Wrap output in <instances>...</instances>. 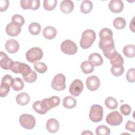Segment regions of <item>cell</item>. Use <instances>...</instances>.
<instances>
[{"label":"cell","instance_id":"cell-1","mask_svg":"<svg viewBox=\"0 0 135 135\" xmlns=\"http://www.w3.org/2000/svg\"><path fill=\"white\" fill-rule=\"evenodd\" d=\"M96 38L95 32L90 29L85 30L82 34L80 41V45L82 49H87L90 48Z\"/></svg>","mask_w":135,"mask_h":135},{"label":"cell","instance_id":"cell-2","mask_svg":"<svg viewBox=\"0 0 135 135\" xmlns=\"http://www.w3.org/2000/svg\"><path fill=\"white\" fill-rule=\"evenodd\" d=\"M25 56L26 60L28 62L32 63H35L42 58L43 53L40 47H33L26 52Z\"/></svg>","mask_w":135,"mask_h":135},{"label":"cell","instance_id":"cell-3","mask_svg":"<svg viewBox=\"0 0 135 135\" xmlns=\"http://www.w3.org/2000/svg\"><path fill=\"white\" fill-rule=\"evenodd\" d=\"M103 109L99 104H93L91 107L89 118L93 122H99L102 120Z\"/></svg>","mask_w":135,"mask_h":135},{"label":"cell","instance_id":"cell-4","mask_svg":"<svg viewBox=\"0 0 135 135\" xmlns=\"http://www.w3.org/2000/svg\"><path fill=\"white\" fill-rule=\"evenodd\" d=\"M11 70L15 73H21L22 76H24L28 75L32 71V69L30 66L24 63L14 61Z\"/></svg>","mask_w":135,"mask_h":135},{"label":"cell","instance_id":"cell-5","mask_svg":"<svg viewBox=\"0 0 135 135\" xmlns=\"http://www.w3.org/2000/svg\"><path fill=\"white\" fill-rule=\"evenodd\" d=\"M13 78L9 74L4 75L2 79L0 86V96L2 98L5 97L10 91Z\"/></svg>","mask_w":135,"mask_h":135},{"label":"cell","instance_id":"cell-6","mask_svg":"<svg viewBox=\"0 0 135 135\" xmlns=\"http://www.w3.org/2000/svg\"><path fill=\"white\" fill-rule=\"evenodd\" d=\"M65 81L66 78L64 75L62 73H59L53 78L51 82V86L52 89L56 91L64 90L66 88Z\"/></svg>","mask_w":135,"mask_h":135},{"label":"cell","instance_id":"cell-7","mask_svg":"<svg viewBox=\"0 0 135 135\" xmlns=\"http://www.w3.org/2000/svg\"><path fill=\"white\" fill-rule=\"evenodd\" d=\"M19 122L21 126L26 129H33L36 124L34 117L31 114H23L19 118Z\"/></svg>","mask_w":135,"mask_h":135},{"label":"cell","instance_id":"cell-8","mask_svg":"<svg viewBox=\"0 0 135 135\" xmlns=\"http://www.w3.org/2000/svg\"><path fill=\"white\" fill-rule=\"evenodd\" d=\"M61 50L63 53L68 55H74L78 50L76 44L70 40H65L61 44Z\"/></svg>","mask_w":135,"mask_h":135},{"label":"cell","instance_id":"cell-9","mask_svg":"<svg viewBox=\"0 0 135 135\" xmlns=\"http://www.w3.org/2000/svg\"><path fill=\"white\" fill-rule=\"evenodd\" d=\"M122 116L118 111H114L109 113L106 117L107 123L112 126H119L122 122Z\"/></svg>","mask_w":135,"mask_h":135},{"label":"cell","instance_id":"cell-10","mask_svg":"<svg viewBox=\"0 0 135 135\" xmlns=\"http://www.w3.org/2000/svg\"><path fill=\"white\" fill-rule=\"evenodd\" d=\"M32 108L36 112L40 114H44L51 110L47 104L46 98L42 101H36L34 102Z\"/></svg>","mask_w":135,"mask_h":135},{"label":"cell","instance_id":"cell-11","mask_svg":"<svg viewBox=\"0 0 135 135\" xmlns=\"http://www.w3.org/2000/svg\"><path fill=\"white\" fill-rule=\"evenodd\" d=\"M83 89V84L79 79L74 80L70 84L69 87L70 93L74 97H78Z\"/></svg>","mask_w":135,"mask_h":135},{"label":"cell","instance_id":"cell-12","mask_svg":"<svg viewBox=\"0 0 135 135\" xmlns=\"http://www.w3.org/2000/svg\"><path fill=\"white\" fill-rule=\"evenodd\" d=\"M100 85V81L95 75H91L86 78V85L87 88L92 91L97 90Z\"/></svg>","mask_w":135,"mask_h":135},{"label":"cell","instance_id":"cell-13","mask_svg":"<svg viewBox=\"0 0 135 135\" xmlns=\"http://www.w3.org/2000/svg\"><path fill=\"white\" fill-rule=\"evenodd\" d=\"M14 61H12L7 54L1 51L0 52V65L2 69L6 70H11Z\"/></svg>","mask_w":135,"mask_h":135},{"label":"cell","instance_id":"cell-14","mask_svg":"<svg viewBox=\"0 0 135 135\" xmlns=\"http://www.w3.org/2000/svg\"><path fill=\"white\" fill-rule=\"evenodd\" d=\"M5 47L8 53L13 54L18 51L20 47V45L16 40L11 38L6 41L5 44Z\"/></svg>","mask_w":135,"mask_h":135},{"label":"cell","instance_id":"cell-15","mask_svg":"<svg viewBox=\"0 0 135 135\" xmlns=\"http://www.w3.org/2000/svg\"><path fill=\"white\" fill-rule=\"evenodd\" d=\"M109 8L113 13H120L123 9V3L121 0H111L109 3Z\"/></svg>","mask_w":135,"mask_h":135},{"label":"cell","instance_id":"cell-16","mask_svg":"<svg viewBox=\"0 0 135 135\" xmlns=\"http://www.w3.org/2000/svg\"><path fill=\"white\" fill-rule=\"evenodd\" d=\"M21 32V27L12 22L8 23L6 27V32L10 36L14 37L18 35Z\"/></svg>","mask_w":135,"mask_h":135},{"label":"cell","instance_id":"cell-17","mask_svg":"<svg viewBox=\"0 0 135 135\" xmlns=\"http://www.w3.org/2000/svg\"><path fill=\"white\" fill-rule=\"evenodd\" d=\"M60 127L59 121L55 119L51 118L47 120L46 124V128L47 130L50 133L56 132Z\"/></svg>","mask_w":135,"mask_h":135},{"label":"cell","instance_id":"cell-18","mask_svg":"<svg viewBox=\"0 0 135 135\" xmlns=\"http://www.w3.org/2000/svg\"><path fill=\"white\" fill-rule=\"evenodd\" d=\"M74 8V3L72 1L65 0L62 1L60 4L61 12L65 14H69L72 12Z\"/></svg>","mask_w":135,"mask_h":135},{"label":"cell","instance_id":"cell-19","mask_svg":"<svg viewBox=\"0 0 135 135\" xmlns=\"http://www.w3.org/2000/svg\"><path fill=\"white\" fill-rule=\"evenodd\" d=\"M88 61L95 66L101 65L103 62V60L101 55L99 53L95 52L89 55L88 57Z\"/></svg>","mask_w":135,"mask_h":135},{"label":"cell","instance_id":"cell-20","mask_svg":"<svg viewBox=\"0 0 135 135\" xmlns=\"http://www.w3.org/2000/svg\"><path fill=\"white\" fill-rule=\"evenodd\" d=\"M57 34V31L55 28L53 26H46L43 30V36L48 40H52L55 38Z\"/></svg>","mask_w":135,"mask_h":135},{"label":"cell","instance_id":"cell-21","mask_svg":"<svg viewBox=\"0 0 135 135\" xmlns=\"http://www.w3.org/2000/svg\"><path fill=\"white\" fill-rule=\"evenodd\" d=\"M30 100L29 95L24 92L19 93L16 97V102L20 105H25L28 103Z\"/></svg>","mask_w":135,"mask_h":135},{"label":"cell","instance_id":"cell-22","mask_svg":"<svg viewBox=\"0 0 135 135\" xmlns=\"http://www.w3.org/2000/svg\"><path fill=\"white\" fill-rule=\"evenodd\" d=\"M99 37L101 41L113 39V32L108 28H103L99 33Z\"/></svg>","mask_w":135,"mask_h":135},{"label":"cell","instance_id":"cell-23","mask_svg":"<svg viewBox=\"0 0 135 135\" xmlns=\"http://www.w3.org/2000/svg\"><path fill=\"white\" fill-rule=\"evenodd\" d=\"M62 104L63 107L67 109H72L76 106V101L71 96H66L63 99Z\"/></svg>","mask_w":135,"mask_h":135},{"label":"cell","instance_id":"cell-24","mask_svg":"<svg viewBox=\"0 0 135 135\" xmlns=\"http://www.w3.org/2000/svg\"><path fill=\"white\" fill-rule=\"evenodd\" d=\"M11 86L14 91H18L22 90L24 86V83L20 78H16L13 79Z\"/></svg>","mask_w":135,"mask_h":135},{"label":"cell","instance_id":"cell-25","mask_svg":"<svg viewBox=\"0 0 135 135\" xmlns=\"http://www.w3.org/2000/svg\"><path fill=\"white\" fill-rule=\"evenodd\" d=\"M93 8V4L90 1H83L80 6L81 12L83 14H88L91 12Z\"/></svg>","mask_w":135,"mask_h":135},{"label":"cell","instance_id":"cell-26","mask_svg":"<svg viewBox=\"0 0 135 135\" xmlns=\"http://www.w3.org/2000/svg\"><path fill=\"white\" fill-rule=\"evenodd\" d=\"M94 65L89 61H83L81 64V69L85 74L92 73L94 71Z\"/></svg>","mask_w":135,"mask_h":135},{"label":"cell","instance_id":"cell-27","mask_svg":"<svg viewBox=\"0 0 135 135\" xmlns=\"http://www.w3.org/2000/svg\"><path fill=\"white\" fill-rule=\"evenodd\" d=\"M124 55L128 57H133L135 56V46L133 44H128L123 49Z\"/></svg>","mask_w":135,"mask_h":135},{"label":"cell","instance_id":"cell-28","mask_svg":"<svg viewBox=\"0 0 135 135\" xmlns=\"http://www.w3.org/2000/svg\"><path fill=\"white\" fill-rule=\"evenodd\" d=\"M28 28L29 32L32 35H37L41 32V26L39 23L36 22H33L29 25Z\"/></svg>","mask_w":135,"mask_h":135},{"label":"cell","instance_id":"cell-29","mask_svg":"<svg viewBox=\"0 0 135 135\" xmlns=\"http://www.w3.org/2000/svg\"><path fill=\"white\" fill-rule=\"evenodd\" d=\"M104 103L106 107L108 109L111 110L115 109L118 107V105L117 100L112 97H108L105 100Z\"/></svg>","mask_w":135,"mask_h":135},{"label":"cell","instance_id":"cell-30","mask_svg":"<svg viewBox=\"0 0 135 135\" xmlns=\"http://www.w3.org/2000/svg\"><path fill=\"white\" fill-rule=\"evenodd\" d=\"M124 67L123 65H113L111 69V73L115 76H120L124 72Z\"/></svg>","mask_w":135,"mask_h":135},{"label":"cell","instance_id":"cell-31","mask_svg":"<svg viewBox=\"0 0 135 135\" xmlns=\"http://www.w3.org/2000/svg\"><path fill=\"white\" fill-rule=\"evenodd\" d=\"M46 100L47 104H48L49 108H50V109L59 105V104L60 103V101H61L59 97H58L57 96H55V95L52 96L50 98H46Z\"/></svg>","mask_w":135,"mask_h":135},{"label":"cell","instance_id":"cell-32","mask_svg":"<svg viewBox=\"0 0 135 135\" xmlns=\"http://www.w3.org/2000/svg\"><path fill=\"white\" fill-rule=\"evenodd\" d=\"M113 25L115 28L118 30L123 29L126 25V20L122 17H117L113 21Z\"/></svg>","mask_w":135,"mask_h":135},{"label":"cell","instance_id":"cell-33","mask_svg":"<svg viewBox=\"0 0 135 135\" xmlns=\"http://www.w3.org/2000/svg\"><path fill=\"white\" fill-rule=\"evenodd\" d=\"M110 132V128L105 125H100L95 129V133L97 135H109Z\"/></svg>","mask_w":135,"mask_h":135},{"label":"cell","instance_id":"cell-34","mask_svg":"<svg viewBox=\"0 0 135 135\" xmlns=\"http://www.w3.org/2000/svg\"><path fill=\"white\" fill-rule=\"evenodd\" d=\"M56 0H44L43 1V7L46 11H52L56 6Z\"/></svg>","mask_w":135,"mask_h":135},{"label":"cell","instance_id":"cell-35","mask_svg":"<svg viewBox=\"0 0 135 135\" xmlns=\"http://www.w3.org/2000/svg\"><path fill=\"white\" fill-rule=\"evenodd\" d=\"M11 22L15 25L18 26L20 27H22L25 23V20L24 17L19 14H15L12 17Z\"/></svg>","mask_w":135,"mask_h":135},{"label":"cell","instance_id":"cell-36","mask_svg":"<svg viewBox=\"0 0 135 135\" xmlns=\"http://www.w3.org/2000/svg\"><path fill=\"white\" fill-rule=\"evenodd\" d=\"M34 68L39 73H44L47 70L46 65L44 63L41 62H35L34 64Z\"/></svg>","mask_w":135,"mask_h":135},{"label":"cell","instance_id":"cell-37","mask_svg":"<svg viewBox=\"0 0 135 135\" xmlns=\"http://www.w3.org/2000/svg\"><path fill=\"white\" fill-rule=\"evenodd\" d=\"M37 78V76L36 73L32 70L28 75L23 76L24 80L27 83H33L35 82Z\"/></svg>","mask_w":135,"mask_h":135},{"label":"cell","instance_id":"cell-38","mask_svg":"<svg viewBox=\"0 0 135 135\" xmlns=\"http://www.w3.org/2000/svg\"><path fill=\"white\" fill-rule=\"evenodd\" d=\"M110 63L112 65H118V64L123 65L124 60L122 56L119 53H118L116 56L114 58L110 60Z\"/></svg>","mask_w":135,"mask_h":135},{"label":"cell","instance_id":"cell-39","mask_svg":"<svg viewBox=\"0 0 135 135\" xmlns=\"http://www.w3.org/2000/svg\"><path fill=\"white\" fill-rule=\"evenodd\" d=\"M126 79L128 82L132 83L135 81V70L131 68L128 70L126 74Z\"/></svg>","mask_w":135,"mask_h":135},{"label":"cell","instance_id":"cell-40","mask_svg":"<svg viewBox=\"0 0 135 135\" xmlns=\"http://www.w3.org/2000/svg\"><path fill=\"white\" fill-rule=\"evenodd\" d=\"M120 112L124 115H129L131 112V108L130 106L127 104H123L120 106Z\"/></svg>","mask_w":135,"mask_h":135},{"label":"cell","instance_id":"cell-41","mask_svg":"<svg viewBox=\"0 0 135 135\" xmlns=\"http://www.w3.org/2000/svg\"><path fill=\"white\" fill-rule=\"evenodd\" d=\"M125 128L126 130L128 131H130L131 132H134V130H135L134 122L131 120H128L126 124Z\"/></svg>","mask_w":135,"mask_h":135},{"label":"cell","instance_id":"cell-42","mask_svg":"<svg viewBox=\"0 0 135 135\" xmlns=\"http://www.w3.org/2000/svg\"><path fill=\"white\" fill-rule=\"evenodd\" d=\"M9 6V1L7 0L0 1V11L1 12L5 11Z\"/></svg>","mask_w":135,"mask_h":135},{"label":"cell","instance_id":"cell-43","mask_svg":"<svg viewBox=\"0 0 135 135\" xmlns=\"http://www.w3.org/2000/svg\"><path fill=\"white\" fill-rule=\"evenodd\" d=\"M31 0H23L21 1L20 5L21 7L23 9H30Z\"/></svg>","mask_w":135,"mask_h":135},{"label":"cell","instance_id":"cell-44","mask_svg":"<svg viewBox=\"0 0 135 135\" xmlns=\"http://www.w3.org/2000/svg\"><path fill=\"white\" fill-rule=\"evenodd\" d=\"M40 6V1L39 0H31L30 9L32 10H37Z\"/></svg>","mask_w":135,"mask_h":135},{"label":"cell","instance_id":"cell-45","mask_svg":"<svg viewBox=\"0 0 135 135\" xmlns=\"http://www.w3.org/2000/svg\"><path fill=\"white\" fill-rule=\"evenodd\" d=\"M134 17H133V18L132 19V21H131V22H130V30L133 32H134Z\"/></svg>","mask_w":135,"mask_h":135},{"label":"cell","instance_id":"cell-46","mask_svg":"<svg viewBox=\"0 0 135 135\" xmlns=\"http://www.w3.org/2000/svg\"><path fill=\"white\" fill-rule=\"evenodd\" d=\"M82 134H92L93 133H92V132H90V131H89V132H88V130H85V132L84 131L83 132H82Z\"/></svg>","mask_w":135,"mask_h":135}]
</instances>
